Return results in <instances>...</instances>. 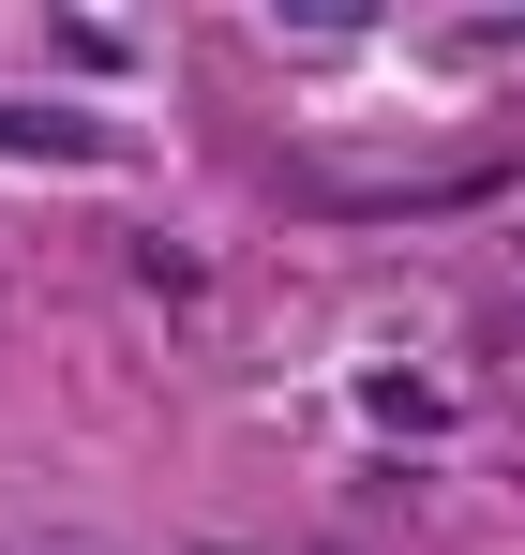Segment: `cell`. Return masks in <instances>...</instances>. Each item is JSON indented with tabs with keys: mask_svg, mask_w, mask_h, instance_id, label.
Here are the masks:
<instances>
[{
	"mask_svg": "<svg viewBox=\"0 0 525 555\" xmlns=\"http://www.w3.org/2000/svg\"><path fill=\"white\" fill-rule=\"evenodd\" d=\"M0 151H46V166H61V151H90V120H30V105H0Z\"/></svg>",
	"mask_w": 525,
	"mask_h": 555,
	"instance_id": "obj_1",
	"label": "cell"
}]
</instances>
